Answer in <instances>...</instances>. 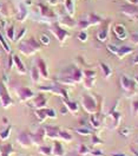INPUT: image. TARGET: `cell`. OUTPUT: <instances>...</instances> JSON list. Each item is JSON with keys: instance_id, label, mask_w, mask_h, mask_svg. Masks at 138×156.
Listing matches in <instances>:
<instances>
[{"instance_id": "6da1fadb", "label": "cell", "mask_w": 138, "mask_h": 156, "mask_svg": "<svg viewBox=\"0 0 138 156\" xmlns=\"http://www.w3.org/2000/svg\"><path fill=\"white\" fill-rule=\"evenodd\" d=\"M80 103L83 109L90 115L97 114L102 109V107L98 105V98H96L93 95H83L80 98Z\"/></svg>"}, {"instance_id": "7a4b0ae2", "label": "cell", "mask_w": 138, "mask_h": 156, "mask_svg": "<svg viewBox=\"0 0 138 156\" xmlns=\"http://www.w3.org/2000/svg\"><path fill=\"white\" fill-rule=\"evenodd\" d=\"M18 49H19V51L22 53V55H25V56L30 57V56L34 55L36 52H38V51H39L40 44L34 38H29V39L22 40L21 43H19Z\"/></svg>"}, {"instance_id": "3957f363", "label": "cell", "mask_w": 138, "mask_h": 156, "mask_svg": "<svg viewBox=\"0 0 138 156\" xmlns=\"http://www.w3.org/2000/svg\"><path fill=\"white\" fill-rule=\"evenodd\" d=\"M63 77L71 79L74 84L81 83V80H83V70L76 68V66H70L63 72Z\"/></svg>"}, {"instance_id": "277c9868", "label": "cell", "mask_w": 138, "mask_h": 156, "mask_svg": "<svg viewBox=\"0 0 138 156\" xmlns=\"http://www.w3.org/2000/svg\"><path fill=\"white\" fill-rule=\"evenodd\" d=\"M39 91L51 92L53 95L64 97V99H69V94H67L66 89L64 88L61 84H56V85H51V87H41V88H39Z\"/></svg>"}, {"instance_id": "5b68a950", "label": "cell", "mask_w": 138, "mask_h": 156, "mask_svg": "<svg viewBox=\"0 0 138 156\" xmlns=\"http://www.w3.org/2000/svg\"><path fill=\"white\" fill-rule=\"evenodd\" d=\"M136 82L135 79H131L128 76H122L120 77V87L122 89L129 95V97H132V95L136 94Z\"/></svg>"}, {"instance_id": "8992f818", "label": "cell", "mask_w": 138, "mask_h": 156, "mask_svg": "<svg viewBox=\"0 0 138 156\" xmlns=\"http://www.w3.org/2000/svg\"><path fill=\"white\" fill-rule=\"evenodd\" d=\"M50 31L52 32V34L54 36V38L57 39L59 43H64V41L71 36L69 32H67L66 30L63 29L58 23H54L53 25H51V30H50Z\"/></svg>"}, {"instance_id": "52a82bcc", "label": "cell", "mask_w": 138, "mask_h": 156, "mask_svg": "<svg viewBox=\"0 0 138 156\" xmlns=\"http://www.w3.org/2000/svg\"><path fill=\"white\" fill-rule=\"evenodd\" d=\"M0 102H1V105L4 108H9L13 104V99L10 97L7 89L2 82H0Z\"/></svg>"}, {"instance_id": "ba28073f", "label": "cell", "mask_w": 138, "mask_h": 156, "mask_svg": "<svg viewBox=\"0 0 138 156\" xmlns=\"http://www.w3.org/2000/svg\"><path fill=\"white\" fill-rule=\"evenodd\" d=\"M16 91H17V95L19 97L20 102H27L34 97V92L27 87H19V88H17Z\"/></svg>"}, {"instance_id": "9c48e42d", "label": "cell", "mask_w": 138, "mask_h": 156, "mask_svg": "<svg viewBox=\"0 0 138 156\" xmlns=\"http://www.w3.org/2000/svg\"><path fill=\"white\" fill-rule=\"evenodd\" d=\"M122 13L131 19H138V5H123L120 6Z\"/></svg>"}, {"instance_id": "30bf717a", "label": "cell", "mask_w": 138, "mask_h": 156, "mask_svg": "<svg viewBox=\"0 0 138 156\" xmlns=\"http://www.w3.org/2000/svg\"><path fill=\"white\" fill-rule=\"evenodd\" d=\"M30 136H31V141H32V144H34V146H43L44 138L46 136L45 129L44 128H39L36 133H33V134L31 133Z\"/></svg>"}, {"instance_id": "8fae6325", "label": "cell", "mask_w": 138, "mask_h": 156, "mask_svg": "<svg viewBox=\"0 0 138 156\" xmlns=\"http://www.w3.org/2000/svg\"><path fill=\"white\" fill-rule=\"evenodd\" d=\"M17 142L24 148H30L31 146H33L32 141H31L30 133H20L17 137Z\"/></svg>"}, {"instance_id": "7c38bea8", "label": "cell", "mask_w": 138, "mask_h": 156, "mask_svg": "<svg viewBox=\"0 0 138 156\" xmlns=\"http://www.w3.org/2000/svg\"><path fill=\"white\" fill-rule=\"evenodd\" d=\"M46 103H47V98L45 97V95L39 94L38 96L33 97L32 107L36 108V109H43V108H46Z\"/></svg>"}, {"instance_id": "4fadbf2b", "label": "cell", "mask_w": 138, "mask_h": 156, "mask_svg": "<svg viewBox=\"0 0 138 156\" xmlns=\"http://www.w3.org/2000/svg\"><path fill=\"white\" fill-rule=\"evenodd\" d=\"M44 129H45V134H46V136L47 137L52 138V140H59V131H60L59 127L45 126Z\"/></svg>"}, {"instance_id": "5bb4252c", "label": "cell", "mask_w": 138, "mask_h": 156, "mask_svg": "<svg viewBox=\"0 0 138 156\" xmlns=\"http://www.w3.org/2000/svg\"><path fill=\"white\" fill-rule=\"evenodd\" d=\"M36 63H37V68L39 70L40 72V76H43V78H45V79H47L49 78V71H47V66H46V63H45V60L41 58H38L36 60Z\"/></svg>"}, {"instance_id": "9a60e30c", "label": "cell", "mask_w": 138, "mask_h": 156, "mask_svg": "<svg viewBox=\"0 0 138 156\" xmlns=\"http://www.w3.org/2000/svg\"><path fill=\"white\" fill-rule=\"evenodd\" d=\"M103 123H104V119L99 115V112L91 115V117H90V124H91V127L93 128V129H96V130L99 129V128L102 127Z\"/></svg>"}, {"instance_id": "2e32d148", "label": "cell", "mask_w": 138, "mask_h": 156, "mask_svg": "<svg viewBox=\"0 0 138 156\" xmlns=\"http://www.w3.org/2000/svg\"><path fill=\"white\" fill-rule=\"evenodd\" d=\"M52 155L53 156H65V149L63 144L59 142V140H54L52 146Z\"/></svg>"}, {"instance_id": "e0dca14e", "label": "cell", "mask_w": 138, "mask_h": 156, "mask_svg": "<svg viewBox=\"0 0 138 156\" xmlns=\"http://www.w3.org/2000/svg\"><path fill=\"white\" fill-rule=\"evenodd\" d=\"M113 32H115V34L117 36V38L120 39V40H124V39H126V30H125V26L123 25V24H116L115 26H113Z\"/></svg>"}, {"instance_id": "ac0fdd59", "label": "cell", "mask_w": 138, "mask_h": 156, "mask_svg": "<svg viewBox=\"0 0 138 156\" xmlns=\"http://www.w3.org/2000/svg\"><path fill=\"white\" fill-rule=\"evenodd\" d=\"M64 105L66 107L69 112H72V115H77L79 111V105L76 102H72L69 99H64Z\"/></svg>"}, {"instance_id": "d6986e66", "label": "cell", "mask_w": 138, "mask_h": 156, "mask_svg": "<svg viewBox=\"0 0 138 156\" xmlns=\"http://www.w3.org/2000/svg\"><path fill=\"white\" fill-rule=\"evenodd\" d=\"M13 63L16 64V68H17V71L20 75H25L26 73V68L25 65L22 64V62L20 60V58L18 56H13Z\"/></svg>"}, {"instance_id": "ffe728a7", "label": "cell", "mask_w": 138, "mask_h": 156, "mask_svg": "<svg viewBox=\"0 0 138 156\" xmlns=\"http://www.w3.org/2000/svg\"><path fill=\"white\" fill-rule=\"evenodd\" d=\"M132 51H133V49H131L129 46H119V50L117 55H116V57L118 59H123L125 56H128L129 53H131Z\"/></svg>"}, {"instance_id": "44dd1931", "label": "cell", "mask_w": 138, "mask_h": 156, "mask_svg": "<svg viewBox=\"0 0 138 156\" xmlns=\"http://www.w3.org/2000/svg\"><path fill=\"white\" fill-rule=\"evenodd\" d=\"M72 140H73L72 134H70V133H67V131H65V130H61V129H60L59 141H63L64 143H70V142H72Z\"/></svg>"}, {"instance_id": "7402d4cb", "label": "cell", "mask_w": 138, "mask_h": 156, "mask_svg": "<svg viewBox=\"0 0 138 156\" xmlns=\"http://www.w3.org/2000/svg\"><path fill=\"white\" fill-rule=\"evenodd\" d=\"M39 9H40V13H41V16H43L44 18H53V17H54L53 11H51L49 7H46V6L39 4Z\"/></svg>"}, {"instance_id": "603a6c76", "label": "cell", "mask_w": 138, "mask_h": 156, "mask_svg": "<svg viewBox=\"0 0 138 156\" xmlns=\"http://www.w3.org/2000/svg\"><path fill=\"white\" fill-rule=\"evenodd\" d=\"M12 153H14V149L12 144L10 143H6L1 147V151H0V156H10Z\"/></svg>"}, {"instance_id": "cb8c5ba5", "label": "cell", "mask_w": 138, "mask_h": 156, "mask_svg": "<svg viewBox=\"0 0 138 156\" xmlns=\"http://www.w3.org/2000/svg\"><path fill=\"white\" fill-rule=\"evenodd\" d=\"M74 131H76L78 135H80V136H89V135L92 134V131L90 130V128L85 127V126H81V127H79V128H76Z\"/></svg>"}, {"instance_id": "d4e9b609", "label": "cell", "mask_w": 138, "mask_h": 156, "mask_svg": "<svg viewBox=\"0 0 138 156\" xmlns=\"http://www.w3.org/2000/svg\"><path fill=\"white\" fill-rule=\"evenodd\" d=\"M99 66H100L102 71H103V76H104V78L108 79V78L112 75V70H111V68H110L109 65H106L105 63H100Z\"/></svg>"}, {"instance_id": "484cf974", "label": "cell", "mask_w": 138, "mask_h": 156, "mask_svg": "<svg viewBox=\"0 0 138 156\" xmlns=\"http://www.w3.org/2000/svg\"><path fill=\"white\" fill-rule=\"evenodd\" d=\"M64 4H65V9L67 11L69 16H73V13H74V2H73V0H65Z\"/></svg>"}, {"instance_id": "4316f807", "label": "cell", "mask_w": 138, "mask_h": 156, "mask_svg": "<svg viewBox=\"0 0 138 156\" xmlns=\"http://www.w3.org/2000/svg\"><path fill=\"white\" fill-rule=\"evenodd\" d=\"M31 77H32V80L34 82V83H38L40 79V72L38 68L34 65L33 68L31 69Z\"/></svg>"}, {"instance_id": "83f0119b", "label": "cell", "mask_w": 138, "mask_h": 156, "mask_svg": "<svg viewBox=\"0 0 138 156\" xmlns=\"http://www.w3.org/2000/svg\"><path fill=\"white\" fill-rule=\"evenodd\" d=\"M38 150H39L40 154H41V155H44V156H51V155H52V147L39 146Z\"/></svg>"}, {"instance_id": "f1b7e54d", "label": "cell", "mask_w": 138, "mask_h": 156, "mask_svg": "<svg viewBox=\"0 0 138 156\" xmlns=\"http://www.w3.org/2000/svg\"><path fill=\"white\" fill-rule=\"evenodd\" d=\"M88 20H89L90 23V26L91 25H99V24H102V18L98 17V16H96V14H93V13L90 14Z\"/></svg>"}, {"instance_id": "f546056e", "label": "cell", "mask_w": 138, "mask_h": 156, "mask_svg": "<svg viewBox=\"0 0 138 156\" xmlns=\"http://www.w3.org/2000/svg\"><path fill=\"white\" fill-rule=\"evenodd\" d=\"M60 24H63V26H66V27H72V26L77 25V23H74L70 16L69 17H64V20H60Z\"/></svg>"}, {"instance_id": "4dcf8cb0", "label": "cell", "mask_w": 138, "mask_h": 156, "mask_svg": "<svg viewBox=\"0 0 138 156\" xmlns=\"http://www.w3.org/2000/svg\"><path fill=\"white\" fill-rule=\"evenodd\" d=\"M36 117L38 118V121H39L40 123H41V122H44V121L47 118L46 114H45L44 108H43V109H37V110H36Z\"/></svg>"}, {"instance_id": "1f68e13d", "label": "cell", "mask_w": 138, "mask_h": 156, "mask_svg": "<svg viewBox=\"0 0 138 156\" xmlns=\"http://www.w3.org/2000/svg\"><path fill=\"white\" fill-rule=\"evenodd\" d=\"M78 151L80 155H83V156H85V155H88V154H90V151H91V149H90V147L89 146H86V144H79L78 147Z\"/></svg>"}, {"instance_id": "d6a6232c", "label": "cell", "mask_w": 138, "mask_h": 156, "mask_svg": "<svg viewBox=\"0 0 138 156\" xmlns=\"http://www.w3.org/2000/svg\"><path fill=\"white\" fill-rule=\"evenodd\" d=\"M11 130H12V126H9L5 130L0 131V140H1V141H6V140L10 137Z\"/></svg>"}, {"instance_id": "836d02e7", "label": "cell", "mask_w": 138, "mask_h": 156, "mask_svg": "<svg viewBox=\"0 0 138 156\" xmlns=\"http://www.w3.org/2000/svg\"><path fill=\"white\" fill-rule=\"evenodd\" d=\"M81 82H83L84 87L86 89H91L95 85V83H96V78H83Z\"/></svg>"}, {"instance_id": "e575fe53", "label": "cell", "mask_w": 138, "mask_h": 156, "mask_svg": "<svg viewBox=\"0 0 138 156\" xmlns=\"http://www.w3.org/2000/svg\"><path fill=\"white\" fill-rule=\"evenodd\" d=\"M26 16H27V10L21 5L20 6V11H19V13L17 14V18H18V20L19 21H22V20L26 18Z\"/></svg>"}, {"instance_id": "d590c367", "label": "cell", "mask_w": 138, "mask_h": 156, "mask_svg": "<svg viewBox=\"0 0 138 156\" xmlns=\"http://www.w3.org/2000/svg\"><path fill=\"white\" fill-rule=\"evenodd\" d=\"M108 30H102V31H99L98 34H97V38H98L99 41H105L106 39H108Z\"/></svg>"}, {"instance_id": "8d00e7d4", "label": "cell", "mask_w": 138, "mask_h": 156, "mask_svg": "<svg viewBox=\"0 0 138 156\" xmlns=\"http://www.w3.org/2000/svg\"><path fill=\"white\" fill-rule=\"evenodd\" d=\"M83 78H96V71H93V70H83Z\"/></svg>"}, {"instance_id": "74e56055", "label": "cell", "mask_w": 138, "mask_h": 156, "mask_svg": "<svg viewBox=\"0 0 138 156\" xmlns=\"http://www.w3.org/2000/svg\"><path fill=\"white\" fill-rule=\"evenodd\" d=\"M131 114H132V116H137L138 115V99H135L131 103Z\"/></svg>"}, {"instance_id": "f35d334b", "label": "cell", "mask_w": 138, "mask_h": 156, "mask_svg": "<svg viewBox=\"0 0 138 156\" xmlns=\"http://www.w3.org/2000/svg\"><path fill=\"white\" fill-rule=\"evenodd\" d=\"M44 110H45V114H46V116L47 117H50V118H57V112H56L54 109L44 108Z\"/></svg>"}, {"instance_id": "ab89813d", "label": "cell", "mask_w": 138, "mask_h": 156, "mask_svg": "<svg viewBox=\"0 0 138 156\" xmlns=\"http://www.w3.org/2000/svg\"><path fill=\"white\" fill-rule=\"evenodd\" d=\"M92 140H91V146H98V144H103V141L99 138L96 134H91Z\"/></svg>"}, {"instance_id": "60d3db41", "label": "cell", "mask_w": 138, "mask_h": 156, "mask_svg": "<svg viewBox=\"0 0 138 156\" xmlns=\"http://www.w3.org/2000/svg\"><path fill=\"white\" fill-rule=\"evenodd\" d=\"M40 43L43 44V45H45V46H47L50 45V43H51V39H50L49 36H46V34H40Z\"/></svg>"}, {"instance_id": "b9f144b4", "label": "cell", "mask_w": 138, "mask_h": 156, "mask_svg": "<svg viewBox=\"0 0 138 156\" xmlns=\"http://www.w3.org/2000/svg\"><path fill=\"white\" fill-rule=\"evenodd\" d=\"M119 133H120V135L124 137H129L130 136V134H131V129L129 127H122L119 129Z\"/></svg>"}, {"instance_id": "7bdbcfd3", "label": "cell", "mask_w": 138, "mask_h": 156, "mask_svg": "<svg viewBox=\"0 0 138 156\" xmlns=\"http://www.w3.org/2000/svg\"><path fill=\"white\" fill-rule=\"evenodd\" d=\"M0 44H1V46H2V49L5 50L7 53H10L11 52V49H10V46H9V44L6 43V40L4 39V37L0 34Z\"/></svg>"}, {"instance_id": "ee69618b", "label": "cell", "mask_w": 138, "mask_h": 156, "mask_svg": "<svg viewBox=\"0 0 138 156\" xmlns=\"http://www.w3.org/2000/svg\"><path fill=\"white\" fill-rule=\"evenodd\" d=\"M108 50H109V52H111L113 56H116V55H117V52H118V50H119V46L115 45V44H109Z\"/></svg>"}, {"instance_id": "f6af8a7d", "label": "cell", "mask_w": 138, "mask_h": 156, "mask_svg": "<svg viewBox=\"0 0 138 156\" xmlns=\"http://www.w3.org/2000/svg\"><path fill=\"white\" fill-rule=\"evenodd\" d=\"M90 154H91V156H105V154L99 149H91Z\"/></svg>"}, {"instance_id": "bcb514c9", "label": "cell", "mask_w": 138, "mask_h": 156, "mask_svg": "<svg viewBox=\"0 0 138 156\" xmlns=\"http://www.w3.org/2000/svg\"><path fill=\"white\" fill-rule=\"evenodd\" d=\"M7 37L10 40H14V27L13 26H10L7 29Z\"/></svg>"}, {"instance_id": "7dc6e473", "label": "cell", "mask_w": 138, "mask_h": 156, "mask_svg": "<svg viewBox=\"0 0 138 156\" xmlns=\"http://www.w3.org/2000/svg\"><path fill=\"white\" fill-rule=\"evenodd\" d=\"M78 39L80 41H86V39H88V34H86V32L85 31H80L78 33Z\"/></svg>"}, {"instance_id": "c3c4849f", "label": "cell", "mask_w": 138, "mask_h": 156, "mask_svg": "<svg viewBox=\"0 0 138 156\" xmlns=\"http://www.w3.org/2000/svg\"><path fill=\"white\" fill-rule=\"evenodd\" d=\"M26 33V29H21V31L19 32V34H18V37L16 38V40H20V39L22 38V36Z\"/></svg>"}, {"instance_id": "681fc988", "label": "cell", "mask_w": 138, "mask_h": 156, "mask_svg": "<svg viewBox=\"0 0 138 156\" xmlns=\"http://www.w3.org/2000/svg\"><path fill=\"white\" fill-rule=\"evenodd\" d=\"M131 39H132V41H133L135 44H138V33H133V34L131 36Z\"/></svg>"}, {"instance_id": "f907efd6", "label": "cell", "mask_w": 138, "mask_h": 156, "mask_svg": "<svg viewBox=\"0 0 138 156\" xmlns=\"http://www.w3.org/2000/svg\"><path fill=\"white\" fill-rule=\"evenodd\" d=\"M110 156H128L125 153H122V151H116V153H112V154H110Z\"/></svg>"}, {"instance_id": "816d5d0a", "label": "cell", "mask_w": 138, "mask_h": 156, "mask_svg": "<svg viewBox=\"0 0 138 156\" xmlns=\"http://www.w3.org/2000/svg\"><path fill=\"white\" fill-rule=\"evenodd\" d=\"M65 156H83V155H80L78 151H71V153H67V155Z\"/></svg>"}, {"instance_id": "f5cc1de1", "label": "cell", "mask_w": 138, "mask_h": 156, "mask_svg": "<svg viewBox=\"0 0 138 156\" xmlns=\"http://www.w3.org/2000/svg\"><path fill=\"white\" fill-rule=\"evenodd\" d=\"M132 63H133L135 65H137L138 64V55H136V56L132 58Z\"/></svg>"}, {"instance_id": "db71d44e", "label": "cell", "mask_w": 138, "mask_h": 156, "mask_svg": "<svg viewBox=\"0 0 138 156\" xmlns=\"http://www.w3.org/2000/svg\"><path fill=\"white\" fill-rule=\"evenodd\" d=\"M135 82H136V83L138 84V75L136 76V77H135Z\"/></svg>"}, {"instance_id": "11a10c76", "label": "cell", "mask_w": 138, "mask_h": 156, "mask_svg": "<svg viewBox=\"0 0 138 156\" xmlns=\"http://www.w3.org/2000/svg\"><path fill=\"white\" fill-rule=\"evenodd\" d=\"M24 156H27V155H24Z\"/></svg>"}]
</instances>
